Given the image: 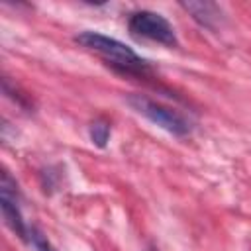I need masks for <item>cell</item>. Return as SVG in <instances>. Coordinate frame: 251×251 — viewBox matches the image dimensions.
<instances>
[{
	"label": "cell",
	"instance_id": "obj_1",
	"mask_svg": "<svg viewBox=\"0 0 251 251\" xmlns=\"http://www.w3.org/2000/svg\"><path fill=\"white\" fill-rule=\"evenodd\" d=\"M75 43L84 47L86 51H92L98 55L112 71L124 76H135V78H147L153 75V65L145 57L137 55L131 47L122 43L116 37H108L98 31H80L75 35Z\"/></svg>",
	"mask_w": 251,
	"mask_h": 251
},
{
	"label": "cell",
	"instance_id": "obj_2",
	"mask_svg": "<svg viewBox=\"0 0 251 251\" xmlns=\"http://www.w3.org/2000/svg\"><path fill=\"white\" fill-rule=\"evenodd\" d=\"M126 102L129 104V108L135 114L143 116L145 120H149L151 124L159 126L161 129L169 131L175 137H186L192 133V122L182 112H178L159 100H153L147 94L131 92L126 96Z\"/></svg>",
	"mask_w": 251,
	"mask_h": 251
},
{
	"label": "cell",
	"instance_id": "obj_3",
	"mask_svg": "<svg viewBox=\"0 0 251 251\" xmlns=\"http://www.w3.org/2000/svg\"><path fill=\"white\" fill-rule=\"evenodd\" d=\"M127 29L135 39H147L165 47H178V37L173 24L151 10H135L127 18Z\"/></svg>",
	"mask_w": 251,
	"mask_h": 251
},
{
	"label": "cell",
	"instance_id": "obj_4",
	"mask_svg": "<svg viewBox=\"0 0 251 251\" xmlns=\"http://www.w3.org/2000/svg\"><path fill=\"white\" fill-rule=\"evenodd\" d=\"M178 6L190 14V18L204 29H210V31H216L224 25L226 22V14L222 10L220 4L216 2H208V0H182L178 2Z\"/></svg>",
	"mask_w": 251,
	"mask_h": 251
},
{
	"label": "cell",
	"instance_id": "obj_5",
	"mask_svg": "<svg viewBox=\"0 0 251 251\" xmlns=\"http://www.w3.org/2000/svg\"><path fill=\"white\" fill-rule=\"evenodd\" d=\"M0 210H2L4 224L10 227V231L16 233L22 241L29 243V226L25 224V220L22 216L20 198H12V196L0 194Z\"/></svg>",
	"mask_w": 251,
	"mask_h": 251
},
{
	"label": "cell",
	"instance_id": "obj_6",
	"mask_svg": "<svg viewBox=\"0 0 251 251\" xmlns=\"http://www.w3.org/2000/svg\"><path fill=\"white\" fill-rule=\"evenodd\" d=\"M110 133H112V127H110V122L98 118L94 120L90 126H88V137L90 141L98 147V149H104L110 141Z\"/></svg>",
	"mask_w": 251,
	"mask_h": 251
},
{
	"label": "cell",
	"instance_id": "obj_7",
	"mask_svg": "<svg viewBox=\"0 0 251 251\" xmlns=\"http://www.w3.org/2000/svg\"><path fill=\"white\" fill-rule=\"evenodd\" d=\"M2 92L10 98V100H14L22 110H33V104H31V100H29V96L27 94H22L20 92V88L16 86V84H12V80L8 78V76H2Z\"/></svg>",
	"mask_w": 251,
	"mask_h": 251
},
{
	"label": "cell",
	"instance_id": "obj_8",
	"mask_svg": "<svg viewBox=\"0 0 251 251\" xmlns=\"http://www.w3.org/2000/svg\"><path fill=\"white\" fill-rule=\"evenodd\" d=\"M29 243L35 251H57V247L47 239V235L35 226H29Z\"/></svg>",
	"mask_w": 251,
	"mask_h": 251
},
{
	"label": "cell",
	"instance_id": "obj_9",
	"mask_svg": "<svg viewBox=\"0 0 251 251\" xmlns=\"http://www.w3.org/2000/svg\"><path fill=\"white\" fill-rule=\"evenodd\" d=\"M57 169H59V167H47V169H43V173H41V182H43L45 192L57 190V186H59L57 180H61V173H55Z\"/></svg>",
	"mask_w": 251,
	"mask_h": 251
},
{
	"label": "cell",
	"instance_id": "obj_10",
	"mask_svg": "<svg viewBox=\"0 0 251 251\" xmlns=\"http://www.w3.org/2000/svg\"><path fill=\"white\" fill-rule=\"evenodd\" d=\"M147 251H157V249H155V247L151 245V247H147Z\"/></svg>",
	"mask_w": 251,
	"mask_h": 251
}]
</instances>
